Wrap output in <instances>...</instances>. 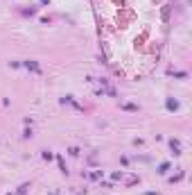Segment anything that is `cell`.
<instances>
[{
	"instance_id": "cell-1",
	"label": "cell",
	"mask_w": 192,
	"mask_h": 195,
	"mask_svg": "<svg viewBox=\"0 0 192 195\" xmlns=\"http://www.w3.org/2000/svg\"><path fill=\"white\" fill-rule=\"evenodd\" d=\"M23 66H25L30 73H34V75H41V73H43V71H41V66H38V61H34V59H27V61H23Z\"/></svg>"
},
{
	"instance_id": "cell-2",
	"label": "cell",
	"mask_w": 192,
	"mask_h": 195,
	"mask_svg": "<svg viewBox=\"0 0 192 195\" xmlns=\"http://www.w3.org/2000/svg\"><path fill=\"white\" fill-rule=\"evenodd\" d=\"M165 107H167V111H179V102L174 100V97H167V100H165Z\"/></svg>"
},
{
	"instance_id": "cell-3",
	"label": "cell",
	"mask_w": 192,
	"mask_h": 195,
	"mask_svg": "<svg viewBox=\"0 0 192 195\" xmlns=\"http://www.w3.org/2000/svg\"><path fill=\"white\" fill-rule=\"evenodd\" d=\"M170 148H172V152H174V154H181V143H179L176 139L170 141Z\"/></svg>"
},
{
	"instance_id": "cell-4",
	"label": "cell",
	"mask_w": 192,
	"mask_h": 195,
	"mask_svg": "<svg viewBox=\"0 0 192 195\" xmlns=\"http://www.w3.org/2000/svg\"><path fill=\"white\" fill-rule=\"evenodd\" d=\"M122 109L124 111H138V104H129L127 102V104H122Z\"/></svg>"
},
{
	"instance_id": "cell-5",
	"label": "cell",
	"mask_w": 192,
	"mask_h": 195,
	"mask_svg": "<svg viewBox=\"0 0 192 195\" xmlns=\"http://www.w3.org/2000/svg\"><path fill=\"white\" fill-rule=\"evenodd\" d=\"M167 170H170V163H167V161H165V163H160V166H158V172H160V175H165Z\"/></svg>"
},
{
	"instance_id": "cell-6",
	"label": "cell",
	"mask_w": 192,
	"mask_h": 195,
	"mask_svg": "<svg viewBox=\"0 0 192 195\" xmlns=\"http://www.w3.org/2000/svg\"><path fill=\"white\" fill-rule=\"evenodd\" d=\"M27 188H30V184H23V186H18V191H16V193H18V195H25V193H27Z\"/></svg>"
},
{
	"instance_id": "cell-7",
	"label": "cell",
	"mask_w": 192,
	"mask_h": 195,
	"mask_svg": "<svg viewBox=\"0 0 192 195\" xmlns=\"http://www.w3.org/2000/svg\"><path fill=\"white\" fill-rule=\"evenodd\" d=\"M52 157H54V154H52L50 150H43V159H45V161H50Z\"/></svg>"
},
{
	"instance_id": "cell-8",
	"label": "cell",
	"mask_w": 192,
	"mask_h": 195,
	"mask_svg": "<svg viewBox=\"0 0 192 195\" xmlns=\"http://www.w3.org/2000/svg\"><path fill=\"white\" fill-rule=\"evenodd\" d=\"M57 161H59V168H61V172H68V170H66V163H63V159H61V157H57Z\"/></svg>"
},
{
	"instance_id": "cell-9",
	"label": "cell",
	"mask_w": 192,
	"mask_h": 195,
	"mask_svg": "<svg viewBox=\"0 0 192 195\" xmlns=\"http://www.w3.org/2000/svg\"><path fill=\"white\" fill-rule=\"evenodd\" d=\"M100 177H102V170H95V172L91 175V179H100Z\"/></svg>"
},
{
	"instance_id": "cell-10",
	"label": "cell",
	"mask_w": 192,
	"mask_h": 195,
	"mask_svg": "<svg viewBox=\"0 0 192 195\" xmlns=\"http://www.w3.org/2000/svg\"><path fill=\"white\" fill-rule=\"evenodd\" d=\"M41 5H50V0H41Z\"/></svg>"
}]
</instances>
